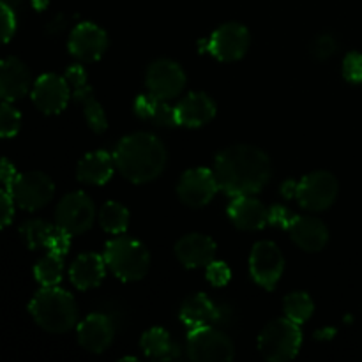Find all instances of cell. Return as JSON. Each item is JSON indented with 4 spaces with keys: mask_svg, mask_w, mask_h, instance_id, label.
I'll return each mask as SVG.
<instances>
[{
    "mask_svg": "<svg viewBox=\"0 0 362 362\" xmlns=\"http://www.w3.org/2000/svg\"><path fill=\"white\" fill-rule=\"evenodd\" d=\"M216 180L219 189L230 197L257 194L271 179V159L262 148L253 145H232L219 152L214 159Z\"/></svg>",
    "mask_w": 362,
    "mask_h": 362,
    "instance_id": "cell-1",
    "label": "cell"
},
{
    "mask_svg": "<svg viewBox=\"0 0 362 362\" xmlns=\"http://www.w3.org/2000/svg\"><path fill=\"white\" fill-rule=\"evenodd\" d=\"M120 175L134 184H147L158 179L166 166V148L151 133H133L124 136L113 152Z\"/></svg>",
    "mask_w": 362,
    "mask_h": 362,
    "instance_id": "cell-2",
    "label": "cell"
},
{
    "mask_svg": "<svg viewBox=\"0 0 362 362\" xmlns=\"http://www.w3.org/2000/svg\"><path fill=\"white\" fill-rule=\"evenodd\" d=\"M35 324L46 332L62 334L71 331L78 320V306L74 297L59 286H42L28 304Z\"/></svg>",
    "mask_w": 362,
    "mask_h": 362,
    "instance_id": "cell-3",
    "label": "cell"
},
{
    "mask_svg": "<svg viewBox=\"0 0 362 362\" xmlns=\"http://www.w3.org/2000/svg\"><path fill=\"white\" fill-rule=\"evenodd\" d=\"M105 262L120 281H138L145 278L151 267V253L138 240L117 237L106 243Z\"/></svg>",
    "mask_w": 362,
    "mask_h": 362,
    "instance_id": "cell-4",
    "label": "cell"
},
{
    "mask_svg": "<svg viewBox=\"0 0 362 362\" xmlns=\"http://www.w3.org/2000/svg\"><path fill=\"white\" fill-rule=\"evenodd\" d=\"M303 345L300 325L290 318H278L264 327L258 336V350L262 357L271 362H285L293 359Z\"/></svg>",
    "mask_w": 362,
    "mask_h": 362,
    "instance_id": "cell-5",
    "label": "cell"
},
{
    "mask_svg": "<svg viewBox=\"0 0 362 362\" xmlns=\"http://www.w3.org/2000/svg\"><path fill=\"white\" fill-rule=\"evenodd\" d=\"M339 193L338 179L331 172H311L304 175L299 182L296 184V193L299 205L306 211L320 212L327 211L336 202Z\"/></svg>",
    "mask_w": 362,
    "mask_h": 362,
    "instance_id": "cell-6",
    "label": "cell"
},
{
    "mask_svg": "<svg viewBox=\"0 0 362 362\" xmlns=\"http://www.w3.org/2000/svg\"><path fill=\"white\" fill-rule=\"evenodd\" d=\"M186 350L187 357L194 362H230L235 357L232 339L214 325L189 331Z\"/></svg>",
    "mask_w": 362,
    "mask_h": 362,
    "instance_id": "cell-7",
    "label": "cell"
},
{
    "mask_svg": "<svg viewBox=\"0 0 362 362\" xmlns=\"http://www.w3.org/2000/svg\"><path fill=\"white\" fill-rule=\"evenodd\" d=\"M95 221V205L83 191L66 194L55 209V225L71 235H81Z\"/></svg>",
    "mask_w": 362,
    "mask_h": 362,
    "instance_id": "cell-8",
    "label": "cell"
},
{
    "mask_svg": "<svg viewBox=\"0 0 362 362\" xmlns=\"http://www.w3.org/2000/svg\"><path fill=\"white\" fill-rule=\"evenodd\" d=\"M14 198V204L25 211H37L52 202L55 194V184L46 173L42 172H27L16 175L9 187H7Z\"/></svg>",
    "mask_w": 362,
    "mask_h": 362,
    "instance_id": "cell-9",
    "label": "cell"
},
{
    "mask_svg": "<svg viewBox=\"0 0 362 362\" xmlns=\"http://www.w3.org/2000/svg\"><path fill=\"white\" fill-rule=\"evenodd\" d=\"M66 80L69 81L71 88H73V98L78 105L83 110V117L87 120V126L90 127L94 133H105L108 127V120H106V113L103 110L101 103L95 99L94 90L87 81V71L80 64H73L67 67Z\"/></svg>",
    "mask_w": 362,
    "mask_h": 362,
    "instance_id": "cell-10",
    "label": "cell"
},
{
    "mask_svg": "<svg viewBox=\"0 0 362 362\" xmlns=\"http://www.w3.org/2000/svg\"><path fill=\"white\" fill-rule=\"evenodd\" d=\"M250 42V30L243 23L230 21L212 32L207 41V52L221 62H235L246 55Z\"/></svg>",
    "mask_w": 362,
    "mask_h": 362,
    "instance_id": "cell-11",
    "label": "cell"
},
{
    "mask_svg": "<svg viewBox=\"0 0 362 362\" xmlns=\"http://www.w3.org/2000/svg\"><path fill=\"white\" fill-rule=\"evenodd\" d=\"M250 271L255 281L267 290H274L285 271L281 250L271 240H260L250 255Z\"/></svg>",
    "mask_w": 362,
    "mask_h": 362,
    "instance_id": "cell-12",
    "label": "cell"
},
{
    "mask_svg": "<svg viewBox=\"0 0 362 362\" xmlns=\"http://www.w3.org/2000/svg\"><path fill=\"white\" fill-rule=\"evenodd\" d=\"M145 85H147L148 94L170 101L177 98L186 87V73L175 60L158 59L148 66Z\"/></svg>",
    "mask_w": 362,
    "mask_h": 362,
    "instance_id": "cell-13",
    "label": "cell"
},
{
    "mask_svg": "<svg viewBox=\"0 0 362 362\" xmlns=\"http://www.w3.org/2000/svg\"><path fill=\"white\" fill-rule=\"evenodd\" d=\"M219 184L209 168H191L182 173L177 184V194L187 207H204L216 197Z\"/></svg>",
    "mask_w": 362,
    "mask_h": 362,
    "instance_id": "cell-14",
    "label": "cell"
},
{
    "mask_svg": "<svg viewBox=\"0 0 362 362\" xmlns=\"http://www.w3.org/2000/svg\"><path fill=\"white\" fill-rule=\"evenodd\" d=\"M69 87L71 85L66 76H59L53 73L42 74L32 87V103L39 112L46 113V115H57V113L64 112L69 103Z\"/></svg>",
    "mask_w": 362,
    "mask_h": 362,
    "instance_id": "cell-15",
    "label": "cell"
},
{
    "mask_svg": "<svg viewBox=\"0 0 362 362\" xmlns=\"http://www.w3.org/2000/svg\"><path fill=\"white\" fill-rule=\"evenodd\" d=\"M67 48L71 55L80 62H95L105 55L108 48V35L99 25L92 21H81L71 30Z\"/></svg>",
    "mask_w": 362,
    "mask_h": 362,
    "instance_id": "cell-16",
    "label": "cell"
},
{
    "mask_svg": "<svg viewBox=\"0 0 362 362\" xmlns=\"http://www.w3.org/2000/svg\"><path fill=\"white\" fill-rule=\"evenodd\" d=\"M76 332L81 349L92 354H103L113 343L115 327L110 317L103 313H92L78 324Z\"/></svg>",
    "mask_w": 362,
    "mask_h": 362,
    "instance_id": "cell-17",
    "label": "cell"
},
{
    "mask_svg": "<svg viewBox=\"0 0 362 362\" xmlns=\"http://www.w3.org/2000/svg\"><path fill=\"white\" fill-rule=\"evenodd\" d=\"M286 232L290 239L308 253H318L329 243V228L313 216H293Z\"/></svg>",
    "mask_w": 362,
    "mask_h": 362,
    "instance_id": "cell-18",
    "label": "cell"
},
{
    "mask_svg": "<svg viewBox=\"0 0 362 362\" xmlns=\"http://www.w3.org/2000/svg\"><path fill=\"white\" fill-rule=\"evenodd\" d=\"M228 218L239 230L257 232L269 225V209L255 194H240L230 202Z\"/></svg>",
    "mask_w": 362,
    "mask_h": 362,
    "instance_id": "cell-19",
    "label": "cell"
},
{
    "mask_svg": "<svg viewBox=\"0 0 362 362\" xmlns=\"http://www.w3.org/2000/svg\"><path fill=\"white\" fill-rule=\"evenodd\" d=\"M32 76L28 67L16 57L0 60V99L18 101L30 92Z\"/></svg>",
    "mask_w": 362,
    "mask_h": 362,
    "instance_id": "cell-20",
    "label": "cell"
},
{
    "mask_svg": "<svg viewBox=\"0 0 362 362\" xmlns=\"http://www.w3.org/2000/svg\"><path fill=\"white\" fill-rule=\"evenodd\" d=\"M216 253H218L216 243L204 233H189L175 244L177 260L187 269L207 267L211 262H214Z\"/></svg>",
    "mask_w": 362,
    "mask_h": 362,
    "instance_id": "cell-21",
    "label": "cell"
},
{
    "mask_svg": "<svg viewBox=\"0 0 362 362\" xmlns=\"http://www.w3.org/2000/svg\"><path fill=\"white\" fill-rule=\"evenodd\" d=\"M177 126L202 127L216 117L218 106L205 92H191L175 106Z\"/></svg>",
    "mask_w": 362,
    "mask_h": 362,
    "instance_id": "cell-22",
    "label": "cell"
},
{
    "mask_svg": "<svg viewBox=\"0 0 362 362\" xmlns=\"http://www.w3.org/2000/svg\"><path fill=\"white\" fill-rule=\"evenodd\" d=\"M180 320L189 331L211 327L221 320V311L205 293H194L180 306Z\"/></svg>",
    "mask_w": 362,
    "mask_h": 362,
    "instance_id": "cell-23",
    "label": "cell"
},
{
    "mask_svg": "<svg viewBox=\"0 0 362 362\" xmlns=\"http://www.w3.org/2000/svg\"><path fill=\"white\" fill-rule=\"evenodd\" d=\"M106 262L105 257L98 253H85L80 255L76 260L71 264L69 279L78 290H90L101 285L106 274Z\"/></svg>",
    "mask_w": 362,
    "mask_h": 362,
    "instance_id": "cell-24",
    "label": "cell"
},
{
    "mask_svg": "<svg viewBox=\"0 0 362 362\" xmlns=\"http://www.w3.org/2000/svg\"><path fill=\"white\" fill-rule=\"evenodd\" d=\"M115 159L106 151H95L85 156L76 168V177L80 182L90 186H103L112 179L115 172Z\"/></svg>",
    "mask_w": 362,
    "mask_h": 362,
    "instance_id": "cell-25",
    "label": "cell"
},
{
    "mask_svg": "<svg viewBox=\"0 0 362 362\" xmlns=\"http://www.w3.org/2000/svg\"><path fill=\"white\" fill-rule=\"evenodd\" d=\"M134 113L140 119L148 120L159 127L177 126L175 110L168 105V101L159 99L152 94H141L134 99Z\"/></svg>",
    "mask_w": 362,
    "mask_h": 362,
    "instance_id": "cell-26",
    "label": "cell"
},
{
    "mask_svg": "<svg viewBox=\"0 0 362 362\" xmlns=\"http://www.w3.org/2000/svg\"><path fill=\"white\" fill-rule=\"evenodd\" d=\"M141 350L147 357L156 361H173L180 356L179 345L163 327H152L141 336Z\"/></svg>",
    "mask_w": 362,
    "mask_h": 362,
    "instance_id": "cell-27",
    "label": "cell"
},
{
    "mask_svg": "<svg viewBox=\"0 0 362 362\" xmlns=\"http://www.w3.org/2000/svg\"><path fill=\"white\" fill-rule=\"evenodd\" d=\"M99 225L105 232L112 233V235H119L124 233L129 226V211L124 207L119 202H106L101 209H99Z\"/></svg>",
    "mask_w": 362,
    "mask_h": 362,
    "instance_id": "cell-28",
    "label": "cell"
},
{
    "mask_svg": "<svg viewBox=\"0 0 362 362\" xmlns=\"http://www.w3.org/2000/svg\"><path fill=\"white\" fill-rule=\"evenodd\" d=\"M283 311H285L286 318L300 325L306 320H310V317L313 315V299L304 292H293L286 296L285 300H283Z\"/></svg>",
    "mask_w": 362,
    "mask_h": 362,
    "instance_id": "cell-29",
    "label": "cell"
},
{
    "mask_svg": "<svg viewBox=\"0 0 362 362\" xmlns=\"http://www.w3.org/2000/svg\"><path fill=\"white\" fill-rule=\"evenodd\" d=\"M64 257H59V255L48 253L45 258L35 264L34 267V276L37 279L39 285L42 286H57L62 279L64 274Z\"/></svg>",
    "mask_w": 362,
    "mask_h": 362,
    "instance_id": "cell-30",
    "label": "cell"
},
{
    "mask_svg": "<svg viewBox=\"0 0 362 362\" xmlns=\"http://www.w3.org/2000/svg\"><path fill=\"white\" fill-rule=\"evenodd\" d=\"M53 230L55 226L46 223L45 219H28L20 226V235L28 250H39V247H46Z\"/></svg>",
    "mask_w": 362,
    "mask_h": 362,
    "instance_id": "cell-31",
    "label": "cell"
},
{
    "mask_svg": "<svg viewBox=\"0 0 362 362\" xmlns=\"http://www.w3.org/2000/svg\"><path fill=\"white\" fill-rule=\"evenodd\" d=\"M21 127V115L9 101L0 103V138L16 136Z\"/></svg>",
    "mask_w": 362,
    "mask_h": 362,
    "instance_id": "cell-32",
    "label": "cell"
},
{
    "mask_svg": "<svg viewBox=\"0 0 362 362\" xmlns=\"http://www.w3.org/2000/svg\"><path fill=\"white\" fill-rule=\"evenodd\" d=\"M16 30V16H14L13 7L7 6L0 0V45H6L11 41Z\"/></svg>",
    "mask_w": 362,
    "mask_h": 362,
    "instance_id": "cell-33",
    "label": "cell"
},
{
    "mask_svg": "<svg viewBox=\"0 0 362 362\" xmlns=\"http://www.w3.org/2000/svg\"><path fill=\"white\" fill-rule=\"evenodd\" d=\"M336 49H338V42H336V39L331 34L318 35L311 42V55L318 60L331 59L336 53Z\"/></svg>",
    "mask_w": 362,
    "mask_h": 362,
    "instance_id": "cell-34",
    "label": "cell"
},
{
    "mask_svg": "<svg viewBox=\"0 0 362 362\" xmlns=\"http://www.w3.org/2000/svg\"><path fill=\"white\" fill-rule=\"evenodd\" d=\"M343 76L350 83H362V55L350 52L343 60Z\"/></svg>",
    "mask_w": 362,
    "mask_h": 362,
    "instance_id": "cell-35",
    "label": "cell"
},
{
    "mask_svg": "<svg viewBox=\"0 0 362 362\" xmlns=\"http://www.w3.org/2000/svg\"><path fill=\"white\" fill-rule=\"evenodd\" d=\"M69 247H71V233H67L66 230L59 228V226L55 225V230H53L48 243H46V250H48V253L64 257V255L69 251Z\"/></svg>",
    "mask_w": 362,
    "mask_h": 362,
    "instance_id": "cell-36",
    "label": "cell"
},
{
    "mask_svg": "<svg viewBox=\"0 0 362 362\" xmlns=\"http://www.w3.org/2000/svg\"><path fill=\"white\" fill-rule=\"evenodd\" d=\"M207 279L211 285L214 286H225L228 285L230 278H232V271H230L228 265L225 262H211L207 265Z\"/></svg>",
    "mask_w": 362,
    "mask_h": 362,
    "instance_id": "cell-37",
    "label": "cell"
},
{
    "mask_svg": "<svg viewBox=\"0 0 362 362\" xmlns=\"http://www.w3.org/2000/svg\"><path fill=\"white\" fill-rule=\"evenodd\" d=\"M14 198L7 189H0V230L6 228L14 216Z\"/></svg>",
    "mask_w": 362,
    "mask_h": 362,
    "instance_id": "cell-38",
    "label": "cell"
},
{
    "mask_svg": "<svg viewBox=\"0 0 362 362\" xmlns=\"http://www.w3.org/2000/svg\"><path fill=\"white\" fill-rule=\"evenodd\" d=\"M293 214L290 211H286L285 207H279V205H274V207L269 209V225L279 226V228H288L290 221H292Z\"/></svg>",
    "mask_w": 362,
    "mask_h": 362,
    "instance_id": "cell-39",
    "label": "cell"
},
{
    "mask_svg": "<svg viewBox=\"0 0 362 362\" xmlns=\"http://www.w3.org/2000/svg\"><path fill=\"white\" fill-rule=\"evenodd\" d=\"M16 175L18 173H16V168H14L13 163L6 158H0V184H2V186H6V189H7V187L13 184V180L16 179Z\"/></svg>",
    "mask_w": 362,
    "mask_h": 362,
    "instance_id": "cell-40",
    "label": "cell"
},
{
    "mask_svg": "<svg viewBox=\"0 0 362 362\" xmlns=\"http://www.w3.org/2000/svg\"><path fill=\"white\" fill-rule=\"evenodd\" d=\"M48 2L49 0H32V6H34L37 11H42L46 6H48Z\"/></svg>",
    "mask_w": 362,
    "mask_h": 362,
    "instance_id": "cell-41",
    "label": "cell"
},
{
    "mask_svg": "<svg viewBox=\"0 0 362 362\" xmlns=\"http://www.w3.org/2000/svg\"><path fill=\"white\" fill-rule=\"evenodd\" d=\"M2 2H6L7 6L13 7V9H16V7L21 4V0H2Z\"/></svg>",
    "mask_w": 362,
    "mask_h": 362,
    "instance_id": "cell-42",
    "label": "cell"
}]
</instances>
